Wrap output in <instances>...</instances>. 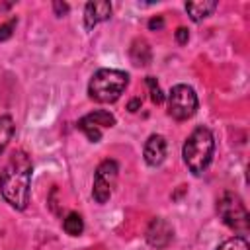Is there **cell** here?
<instances>
[{
	"mask_svg": "<svg viewBox=\"0 0 250 250\" xmlns=\"http://www.w3.org/2000/svg\"><path fill=\"white\" fill-rule=\"evenodd\" d=\"M217 213L229 229H232L236 232L248 230V225H250L248 211H246V205L242 203V199L236 193L225 191L221 195V199L217 201Z\"/></svg>",
	"mask_w": 250,
	"mask_h": 250,
	"instance_id": "4",
	"label": "cell"
},
{
	"mask_svg": "<svg viewBox=\"0 0 250 250\" xmlns=\"http://www.w3.org/2000/svg\"><path fill=\"white\" fill-rule=\"evenodd\" d=\"M213 152H215V139L207 127L193 129L182 148L184 162L189 168V172L195 176H199L207 170V166L213 160Z\"/></svg>",
	"mask_w": 250,
	"mask_h": 250,
	"instance_id": "2",
	"label": "cell"
},
{
	"mask_svg": "<svg viewBox=\"0 0 250 250\" xmlns=\"http://www.w3.org/2000/svg\"><path fill=\"white\" fill-rule=\"evenodd\" d=\"M33 164L25 150H14L0 172V193L10 207L21 211L29 203Z\"/></svg>",
	"mask_w": 250,
	"mask_h": 250,
	"instance_id": "1",
	"label": "cell"
},
{
	"mask_svg": "<svg viewBox=\"0 0 250 250\" xmlns=\"http://www.w3.org/2000/svg\"><path fill=\"white\" fill-rule=\"evenodd\" d=\"M197 111V96L191 86L176 84L168 94V113L176 121H186Z\"/></svg>",
	"mask_w": 250,
	"mask_h": 250,
	"instance_id": "5",
	"label": "cell"
},
{
	"mask_svg": "<svg viewBox=\"0 0 250 250\" xmlns=\"http://www.w3.org/2000/svg\"><path fill=\"white\" fill-rule=\"evenodd\" d=\"M12 135H14V121H12L10 115H2L0 117V154L8 146Z\"/></svg>",
	"mask_w": 250,
	"mask_h": 250,
	"instance_id": "14",
	"label": "cell"
},
{
	"mask_svg": "<svg viewBox=\"0 0 250 250\" xmlns=\"http://www.w3.org/2000/svg\"><path fill=\"white\" fill-rule=\"evenodd\" d=\"M53 8H55L57 16H64V14L68 12V4H64V2H55V4H53Z\"/></svg>",
	"mask_w": 250,
	"mask_h": 250,
	"instance_id": "20",
	"label": "cell"
},
{
	"mask_svg": "<svg viewBox=\"0 0 250 250\" xmlns=\"http://www.w3.org/2000/svg\"><path fill=\"white\" fill-rule=\"evenodd\" d=\"M117 172H119V166L115 160H104L98 168H96V174H94V188H92V195L98 203H105L113 191V186H115V180H117Z\"/></svg>",
	"mask_w": 250,
	"mask_h": 250,
	"instance_id": "6",
	"label": "cell"
},
{
	"mask_svg": "<svg viewBox=\"0 0 250 250\" xmlns=\"http://www.w3.org/2000/svg\"><path fill=\"white\" fill-rule=\"evenodd\" d=\"M113 125H115V117L105 109H96V111L84 115L78 121V129L92 143H98L102 139V129H107V127H113Z\"/></svg>",
	"mask_w": 250,
	"mask_h": 250,
	"instance_id": "7",
	"label": "cell"
},
{
	"mask_svg": "<svg viewBox=\"0 0 250 250\" xmlns=\"http://www.w3.org/2000/svg\"><path fill=\"white\" fill-rule=\"evenodd\" d=\"M145 162L148 166H158L166 158V139L162 135H150L145 143Z\"/></svg>",
	"mask_w": 250,
	"mask_h": 250,
	"instance_id": "9",
	"label": "cell"
},
{
	"mask_svg": "<svg viewBox=\"0 0 250 250\" xmlns=\"http://www.w3.org/2000/svg\"><path fill=\"white\" fill-rule=\"evenodd\" d=\"M131 59H133V62L137 66L139 64H148V61H150V49H148L146 41L137 39L133 43V47H131Z\"/></svg>",
	"mask_w": 250,
	"mask_h": 250,
	"instance_id": "12",
	"label": "cell"
},
{
	"mask_svg": "<svg viewBox=\"0 0 250 250\" xmlns=\"http://www.w3.org/2000/svg\"><path fill=\"white\" fill-rule=\"evenodd\" d=\"M129 86V74L117 68H100L88 84V94L98 104H113Z\"/></svg>",
	"mask_w": 250,
	"mask_h": 250,
	"instance_id": "3",
	"label": "cell"
},
{
	"mask_svg": "<svg viewBox=\"0 0 250 250\" xmlns=\"http://www.w3.org/2000/svg\"><path fill=\"white\" fill-rule=\"evenodd\" d=\"M188 39H189L188 29H186V27H178V29H176V41H178L180 45H186V43H188Z\"/></svg>",
	"mask_w": 250,
	"mask_h": 250,
	"instance_id": "18",
	"label": "cell"
},
{
	"mask_svg": "<svg viewBox=\"0 0 250 250\" xmlns=\"http://www.w3.org/2000/svg\"><path fill=\"white\" fill-rule=\"evenodd\" d=\"M217 8V2L213 0H203V2H186V12L193 21H201L207 16H211Z\"/></svg>",
	"mask_w": 250,
	"mask_h": 250,
	"instance_id": "11",
	"label": "cell"
},
{
	"mask_svg": "<svg viewBox=\"0 0 250 250\" xmlns=\"http://www.w3.org/2000/svg\"><path fill=\"white\" fill-rule=\"evenodd\" d=\"M146 84H148V88H150V100H152L154 104H162V102H164V96H162V90H160L156 78H154V76H146Z\"/></svg>",
	"mask_w": 250,
	"mask_h": 250,
	"instance_id": "16",
	"label": "cell"
},
{
	"mask_svg": "<svg viewBox=\"0 0 250 250\" xmlns=\"http://www.w3.org/2000/svg\"><path fill=\"white\" fill-rule=\"evenodd\" d=\"M217 250H248V242L242 236H234V238L225 240Z\"/></svg>",
	"mask_w": 250,
	"mask_h": 250,
	"instance_id": "15",
	"label": "cell"
},
{
	"mask_svg": "<svg viewBox=\"0 0 250 250\" xmlns=\"http://www.w3.org/2000/svg\"><path fill=\"white\" fill-rule=\"evenodd\" d=\"M62 229L70 236H80L82 230H84V221H82V217L78 213H68L64 223H62Z\"/></svg>",
	"mask_w": 250,
	"mask_h": 250,
	"instance_id": "13",
	"label": "cell"
},
{
	"mask_svg": "<svg viewBox=\"0 0 250 250\" xmlns=\"http://www.w3.org/2000/svg\"><path fill=\"white\" fill-rule=\"evenodd\" d=\"M111 14V4L109 2H88L84 8V25L86 29H92L94 25H98L100 21H105Z\"/></svg>",
	"mask_w": 250,
	"mask_h": 250,
	"instance_id": "10",
	"label": "cell"
},
{
	"mask_svg": "<svg viewBox=\"0 0 250 250\" xmlns=\"http://www.w3.org/2000/svg\"><path fill=\"white\" fill-rule=\"evenodd\" d=\"M139 107H141V100H139V98L131 100V102H129V105H127V109H129V111H137Z\"/></svg>",
	"mask_w": 250,
	"mask_h": 250,
	"instance_id": "21",
	"label": "cell"
},
{
	"mask_svg": "<svg viewBox=\"0 0 250 250\" xmlns=\"http://www.w3.org/2000/svg\"><path fill=\"white\" fill-rule=\"evenodd\" d=\"M148 27H150V29H162V27H164V18H162V16L150 18V20H148Z\"/></svg>",
	"mask_w": 250,
	"mask_h": 250,
	"instance_id": "19",
	"label": "cell"
},
{
	"mask_svg": "<svg viewBox=\"0 0 250 250\" xmlns=\"http://www.w3.org/2000/svg\"><path fill=\"white\" fill-rule=\"evenodd\" d=\"M172 236H174V230H172V227H170L164 219L156 217V219L150 221V225H148V229H146V242H148L150 246H154V248H164V246L170 244Z\"/></svg>",
	"mask_w": 250,
	"mask_h": 250,
	"instance_id": "8",
	"label": "cell"
},
{
	"mask_svg": "<svg viewBox=\"0 0 250 250\" xmlns=\"http://www.w3.org/2000/svg\"><path fill=\"white\" fill-rule=\"evenodd\" d=\"M14 27H16V18H12V20H10V21H6V23H2V25H0V41L10 39V37H12Z\"/></svg>",
	"mask_w": 250,
	"mask_h": 250,
	"instance_id": "17",
	"label": "cell"
}]
</instances>
